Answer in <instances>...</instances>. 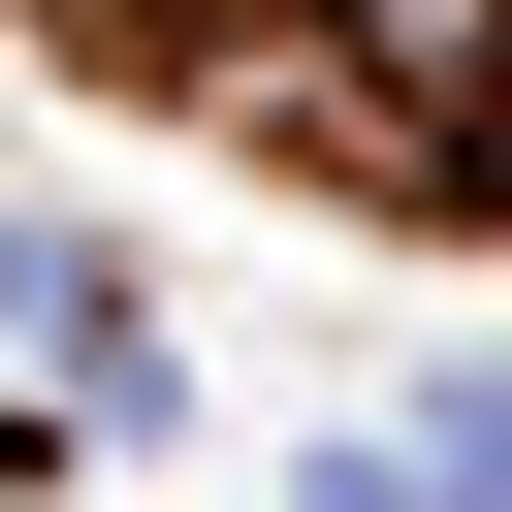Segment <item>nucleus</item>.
I'll use <instances>...</instances> for the list:
<instances>
[{
  "instance_id": "obj_1",
  "label": "nucleus",
  "mask_w": 512,
  "mask_h": 512,
  "mask_svg": "<svg viewBox=\"0 0 512 512\" xmlns=\"http://www.w3.org/2000/svg\"><path fill=\"white\" fill-rule=\"evenodd\" d=\"M320 512H448V480H416V448H320Z\"/></svg>"
},
{
  "instance_id": "obj_2",
  "label": "nucleus",
  "mask_w": 512,
  "mask_h": 512,
  "mask_svg": "<svg viewBox=\"0 0 512 512\" xmlns=\"http://www.w3.org/2000/svg\"><path fill=\"white\" fill-rule=\"evenodd\" d=\"M0 480H32V448H0Z\"/></svg>"
}]
</instances>
